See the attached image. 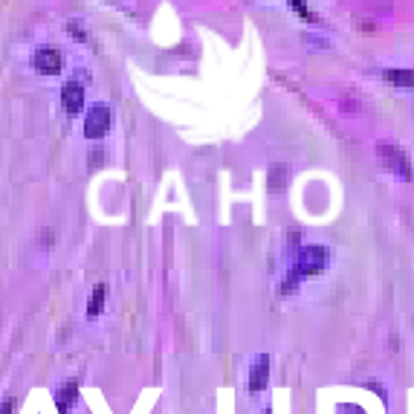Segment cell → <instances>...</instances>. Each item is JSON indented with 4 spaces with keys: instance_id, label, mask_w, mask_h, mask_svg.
I'll return each instance as SVG.
<instances>
[{
    "instance_id": "obj_1",
    "label": "cell",
    "mask_w": 414,
    "mask_h": 414,
    "mask_svg": "<svg viewBox=\"0 0 414 414\" xmlns=\"http://www.w3.org/2000/svg\"><path fill=\"white\" fill-rule=\"evenodd\" d=\"M327 264H330V252H327L325 246H319V244L302 246L299 252H295V264H293V269L287 272V281H284L281 293H293L295 284H299L302 279H310V275L325 272Z\"/></svg>"
},
{
    "instance_id": "obj_2",
    "label": "cell",
    "mask_w": 414,
    "mask_h": 414,
    "mask_svg": "<svg viewBox=\"0 0 414 414\" xmlns=\"http://www.w3.org/2000/svg\"><path fill=\"white\" fill-rule=\"evenodd\" d=\"M377 156L385 171L403 177V180H411V163H408V154L397 145H380L377 148Z\"/></svg>"
},
{
    "instance_id": "obj_3",
    "label": "cell",
    "mask_w": 414,
    "mask_h": 414,
    "mask_svg": "<svg viewBox=\"0 0 414 414\" xmlns=\"http://www.w3.org/2000/svg\"><path fill=\"white\" fill-rule=\"evenodd\" d=\"M110 131V108L108 105H93L84 116V136L87 140H102Z\"/></svg>"
},
{
    "instance_id": "obj_4",
    "label": "cell",
    "mask_w": 414,
    "mask_h": 414,
    "mask_svg": "<svg viewBox=\"0 0 414 414\" xmlns=\"http://www.w3.org/2000/svg\"><path fill=\"white\" fill-rule=\"evenodd\" d=\"M35 70L44 73V75H58L61 73V52H58L55 47H41L35 52Z\"/></svg>"
},
{
    "instance_id": "obj_5",
    "label": "cell",
    "mask_w": 414,
    "mask_h": 414,
    "mask_svg": "<svg viewBox=\"0 0 414 414\" xmlns=\"http://www.w3.org/2000/svg\"><path fill=\"white\" fill-rule=\"evenodd\" d=\"M267 380H269V357H267V353H261V357L255 360L252 368H249V391L252 394L264 391L267 388Z\"/></svg>"
},
{
    "instance_id": "obj_6",
    "label": "cell",
    "mask_w": 414,
    "mask_h": 414,
    "mask_svg": "<svg viewBox=\"0 0 414 414\" xmlns=\"http://www.w3.org/2000/svg\"><path fill=\"white\" fill-rule=\"evenodd\" d=\"M61 105L67 113H82L84 108V87L78 82H67L64 90H61Z\"/></svg>"
},
{
    "instance_id": "obj_7",
    "label": "cell",
    "mask_w": 414,
    "mask_h": 414,
    "mask_svg": "<svg viewBox=\"0 0 414 414\" xmlns=\"http://www.w3.org/2000/svg\"><path fill=\"white\" fill-rule=\"evenodd\" d=\"M75 400H78V383L75 380L64 383L61 388H58V394H55V406H58V411H61V414H67L75 406Z\"/></svg>"
},
{
    "instance_id": "obj_8",
    "label": "cell",
    "mask_w": 414,
    "mask_h": 414,
    "mask_svg": "<svg viewBox=\"0 0 414 414\" xmlns=\"http://www.w3.org/2000/svg\"><path fill=\"white\" fill-rule=\"evenodd\" d=\"M105 295H108V287H105V284H96V290L90 293V302H87V316H90V319L102 313V307H105Z\"/></svg>"
},
{
    "instance_id": "obj_9",
    "label": "cell",
    "mask_w": 414,
    "mask_h": 414,
    "mask_svg": "<svg viewBox=\"0 0 414 414\" xmlns=\"http://www.w3.org/2000/svg\"><path fill=\"white\" fill-rule=\"evenodd\" d=\"M385 82L400 84V87H414V73L411 70H385Z\"/></svg>"
},
{
    "instance_id": "obj_10",
    "label": "cell",
    "mask_w": 414,
    "mask_h": 414,
    "mask_svg": "<svg viewBox=\"0 0 414 414\" xmlns=\"http://www.w3.org/2000/svg\"><path fill=\"white\" fill-rule=\"evenodd\" d=\"M15 411V400H3L0 403V414H12Z\"/></svg>"
},
{
    "instance_id": "obj_11",
    "label": "cell",
    "mask_w": 414,
    "mask_h": 414,
    "mask_svg": "<svg viewBox=\"0 0 414 414\" xmlns=\"http://www.w3.org/2000/svg\"><path fill=\"white\" fill-rule=\"evenodd\" d=\"M290 3H293V9H295V12L307 15V6H304V0H290Z\"/></svg>"
},
{
    "instance_id": "obj_12",
    "label": "cell",
    "mask_w": 414,
    "mask_h": 414,
    "mask_svg": "<svg viewBox=\"0 0 414 414\" xmlns=\"http://www.w3.org/2000/svg\"><path fill=\"white\" fill-rule=\"evenodd\" d=\"M93 165H102V154H98V151L90 154V168H93Z\"/></svg>"
},
{
    "instance_id": "obj_13",
    "label": "cell",
    "mask_w": 414,
    "mask_h": 414,
    "mask_svg": "<svg viewBox=\"0 0 414 414\" xmlns=\"http://www.w3.org/2000/svg\"><path fill=\"white\" fill-rule=\"evenodd\" d=\"M264 414H272V411H269V408H267V411H264Z\"/></svg>"
}]
</instances>
